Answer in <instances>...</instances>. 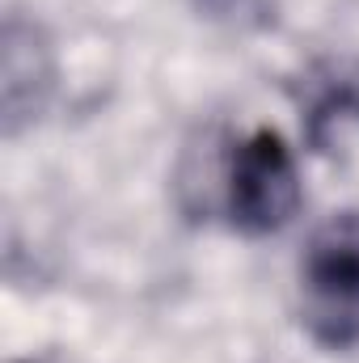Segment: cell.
<instances>
[{
  "mask_svg": "<svg viewBox=\"0 0 359 363\" xmlns=\"http://www.w3.org/2000/svg\"><path fill=\"white\" fill-rule=\"evenodd\" d=\"M300 321L321 347H359V211H343L313 233L300 262Z\"/></svg>",
  "mask_w": 359,
  "mask_h": 363,
  "instance_id": "obj_1",
  "label": "cell"
},
{
  "mask_svg": "<svg viewBox=\"0 0 359 363\" xmlns=\"http://www.w3.org/2000/svg\"><path fill=\"white\" fill-rule=\"evenodd\" d=\"M300 207V174L279 131H254L228 161V216L250 237L279 233Z\"/></svg>",
  "mask_w": 359,
  "mask_h": 363,
  "instance_id": "obj_2",
  "label": "cell"
},
{
  "mask_svg": "<svg viewBox=\"0 0 359 363\" xmlns=\"http://www.w3.org/2000/svg\"><path fill=\"white\" fill-rule=\"evenodd\" d=\"M254 0H207V9H216V13H245Z\"/></svg>",
  "mask_w": 359,
  "mask_h": 363,
  "instance_id": "obj_3",
  "label": "cell"
}]
</instances>
